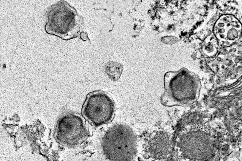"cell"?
Here are the masks:
<instances>
[{"mask_svg":"<svg viewBox=\"0 0 242 161\" xmlns=\"http://www.w3.org/2000/svg\"><path fill=\"white\" fill-rule=\"evenodd\" d=\"M102 145L104 155L111 161H132L137 154L136 136L126 125L117 124L109 129L102 138Z\"/></svg>","mask_w":242,"mask_h":161,"instance_id":"obj_1","label":"cell"},{"mask_svg":"<svg viewBox=\"0 0 242 161\" xmlns=\"http://www.w3.org/2000/svg\"><path fill=\"white\" fill-rule=\"evenodd\" d=\"M115 106L114 102L105 92L96 90L87 95L82 105V114L90 123L99 126L111 120Z\"/></svg>","mask_w":242,"mask_h":161,"instance_id":"obj_2","label":"cell"},{"mask_svg":"<svg viewBox=\"0 0 242 161\" xmlns=\"http://www.w3.org/2000/svg\"><path fill=\"white\" fill-rule=\"evenodd\" d=\"M57 3L52 20L55 28L53 34L65 40L77 37L83 24L82 17L66 2Z\"/></svg>","mask_w":242,"mask_h":161,"instance_id":"obj_3","label":"cell"},{"mask_svg":"<svg viewBox=\"0 0 242 161\" xmlns=\"http://www.w3.org/2000/svg\"><path fill=\"white\" fill-rule=\"evenodd\" d=\"M87 135V130L82 119L69 113L61 116L57 122L56 138L60 144L73 147L83 141Z\"/></svg>","mask_w":242,"mask_h":161,"instance_id":"obj_4","label":"cell"},{"mask_svg":"<svg viewBox=\"0 0 242 161\" xmlns=\"http://www.w3.org/2000/svg\"><path fill=\"white\" fill-rule=\"evenodd\" d=\"M105 72L109 78L113 81L118 80L123 70V64L120 63L109 61L105 64Z\"/></svg>","mask_w":242,"mask_h":161,"instance_id":"obj_5","label":"cell"}]
</instances>
